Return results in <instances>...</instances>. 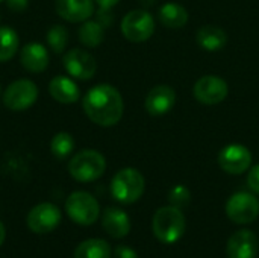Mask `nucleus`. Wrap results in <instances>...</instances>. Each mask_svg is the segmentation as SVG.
<instances>
[{
  "label": "nucleus",
  "instance_id": "nucleus-1",
  "mask_svg": "<svg viewBox=\"0 0 259 258\" xmlns=\"http://www.w3.org/2000/svg\"><path fill=\"white\" fill-rule=\"evenodd\" d=\"M82 108L93 123L109 128L121 120L124 103L115 87L109 84H99L87 91L82 100Z\"/></svg>",
  "mask_w": 259,
  "mask_h": 258
},
{
  "label": "nucleus",
  "instance_id": "nucleus-2",
  "mask_svg": "<svg viewBox=\"0 0 259 258\" xmlns=\"http://www.w3.org/2000/svg\"><path fill=\"white\" fill-rule=\"evenodd\" d=\"M153 234L155 237L165 245L176 243L185 233L187 222L185 216L182 214L181 208H176L173 205L159 208L152 222Z\"/></svg>",
  "mask_w": 259,
  "mask_h": 258
},
{
  "label": "nucleus",
  "instance_id": "nucleus-3",
  "mask_svg": "<svg viewBox=\"0 0 259 258\" xmlns=\"http://www.w3.org/2000/svg\"><path fill=\"white\" fill-rule=\"evenodd\" d=\"M106 170L105 157L94 149L77 152L68 163V173L79 182H93Z\"/></svg>",
  "mask_w": 259,
  "mask_h": 258
},
{
  "label": "nucleus",
  "instance_id": "nucleus-4",
  "mask_svg": "<svg viewBox=\"0 0 259 258\" xmlns=\"http://www.w3.org/2000/svg\"><path fill=\"white\" fill-rule=\"evenodd\" d=\"M146 181L141 172L132 167L118 170L111 181V193L121 204H134L144 193Z\"/></svg>",
  "mask_w": 259,
  "mask_h": 258
},
{
  "label": "nucleus",
  "instance_id": "nucleus-5",
  "mask_svg": "<svg viewBox=\"0 0 259 258\" xmlns=\"http://www.w3.org/2000/svg\"><path fill=\"white\" fill-rule=\"evenodd\" d=\"M65 211L68 217L82 227L93 225L100 216L97 199L87 192H74L65 201Z\"/></svg>",
  "mask_w": 259,
  "mask_h": 258
},
{
  "label": "nucleus",
  "instance_id": "nucleus-6",
  "mask_svg": "<svg viewBox=\"0 0 259 258\" xmlns=\"http://www.w3.org/2000/svg\"><path fill=\"white\" fill-rule=\"evenodd\" d=\"M155 32V18L144 9H134L121 20V33L131 43H144Z\"/></svg>",
  "mask_w": 259,
  "mask_h": 258
},
{
  "label": "nucleus",
  "instance_id": "nucleus-7",
  "mask_svg": "<svg viewBox=\"0 0 259 258\" xmlns=\"http://www.w3.org/2000/svg\"><path fill=\"white\" fill-rule=\"evenodd\" d=\"M38 99V87L30 79H18L9 84L3 93V105L11 111H24Z\"/></svg>",
  "mask_w": 259,
  "mask_h": 258
},
{
  "label": "nucleus",
  "instance_id": "nucleus-8",
  "mask_svg": "<svg viewBox=\"0 0 259 258\" xmlns=\"http://www.w3.org/2000/svg\"><path fill=\"white\" fill-rule=\"evenodd\" d=\"M226 214L232 222L238 225L252 224L259 216V201L256 196L247 192L235 193L226 204Z\"/></svg>",
  "mask_w": 259,
  "mask_h": 258
},
{
  "label": "nucleus",
  "instance_id": "nucleus-9",
  "mask_svg": "<svg viewBox=\"0 0 259 258\" xmlns=\"http://www.w3.org/2000/svg\"><path fill=\"white\" fill-rule=\"evenodd\" d=\"M61 211L55 204L42 202L35 205L27 214V227L32 233L47 234L56 230L61 224Z\"/></svg>",
  "mask_w": 259,
  "mask_h": 258
},
{
  "label": "nucleus",
  "instance_id": "nucleus-10",
  "mask_svg": "<svg viewBox=\"0 0 259 258\" xmlns=\"http://www.w3.org/2000/svg\"><path fill=\"white\" fill-rule=\"evenodd\" d=\"M67 73L79 81H90L97 70L96 59L91 53L82 49H71L62 58Z\"/></svg>",
  "mask_w": 259,
  "mask_h": 258
},
{
  "label": "nucleus",
  "instance_id": "nucleus-11",
  "mask_svg": "<svg viewBox=\"0 0 259 258\" xmlns=\"http://www.w3.org/2000/svg\"><path fill=\"white\" fill-rule=\"evenodd\" d=\"M194 97L197 102L205 105H217L228 97L229 87L225 79L219 76H203L194 84Z\"/></svg>",
  "mask_w": 259,
  "mask_h": 258
},
{
  "label": "nucleus",
  "instance_id": "nucleus-12",
  "mask_svg": "<svg viewBox=\"0 0 259 258\" xmlns=\"http://www.w3.org/2000/svg\"><path fill=\"white\" fill-rule=\"evenodd\" d=\"M219 164L226 173L241 175L250 167L252 154L243 144H228L219 154Z\"/></svg>",
  "mask_w": 259,
  "mask_h": 258
},
{
  "label": "nucleus",
  "instance_id": "nucleus-13",
  "mask_svg": "<svg viewBox=\"0 0 259 258\" xmlns=\"http://www.w3.org/2000/svg\"><path fill=\"white\" fill-rule=\"evenodd\" d=\"M258 249V237L250 230H240L234 233L226 246L229 258H256Z\"/></svg>",
  "mask_w": 259,
  "mask_h": 258
},
{
  "label": "nucleus",
  "instance_id": "nucleus-14",
  "mask_svg": "<svg viewBox=\"0 0 259 258\" xmlns=\"http://www.w3.org/2000/svg\"><path fill=\"white\" fill-rule=\"evenodd\" d=\"M176 103V91L170 85L153 87L144 102L146 111L150 116H165Z\"/></svg>",
  "mask_w": 259,
  "mask_h": 258
},
{
  "label": "nucleus",
  "instance_id": "nucleus-15",
  "mask_svg": "<svg viewBox=\"0 0 259 258\" xmlns=\"http://www.w3.org/2000/svg\"><path fill=\"white\" fill-rule=\"evenodd\" d=\"M56 14L70 23H83L94 14V0H56Z\"/></svg>",
  "mask_w": 259,
  "mask_h": 258
},
{
  "label": "nucleus",
  "instance_id": "nucleus-16",
  "mask_svg": "<svg viewBox=\"0 0 259 258\" xmlns=\"http://www.w3.org/2000/svg\"><path fill=\"white\" fill-rule=\"evenodd\" d=\"M20 62L30 73H42L49 67V52L39 43H29L20 50Z\"/></svg>",
  "mask_w": 259,
  "mask_h": 258
},
{
  "label": "nucleus",
  "instance_id": "nucleus-17",
  "mask_svg": "<svg viewBox=\"0 0 259 258\" xmlns=\"http://www.w3.org/2000/svg\"><path fill=\"white\" fill-rule=\"evenodd\" d=\"M102 227L112 239H123L131 231V219L123 210L109 207L103 211Z\"/></svg>",
  "mask_w": 259,
  "mask_h": 258
},
{
  "label": "nucleus",
  "instance_id": "nucleus-18",
  "mask_svg": "<svg viewBox=\"0 0 259 258\" xmlns=\"http://www.w3.org/2000/svg\"><path fill=\"white\" fill-rule=\"evenodd\" d=\"M50 96L59 103H74L80 99V90L77 84L68 76H55L49 84Z\"/></svg>",
  "mask_w": 259,
  "mask_h": 258
},
{
  "label": "nucleus",
  "instance_id": "nucleus-19",
  "mask_svg": "<svg viewBox=\"0 0 259 258\" xmlns=\"http://www.w3.org/2000/svg\"><path fill=\"white\" fill-rule=\"evenodd\" d=\"M228 43V33L214 24H205L197 30V44L208 50V52H217L223 49Z\"/></svg>",
  "mask_w": 259,
  "mask_h": 258
},
{
  "label": "nucleus",
  "instance_id": "nucleus-20",
  "mask_svg": "<svg viewBox=\"0 0 259 258\" xmlns=\"http://www.w3.org/2000/svg\"><path fill=\"white\" fill-rule=\"evenodd\" d=\"M159 20L165 27L181 29L188 21V11L178 3H165L159 8Z\"/></svg>",
  "mask_w": 259,
  "mask_h": 258
},
{
  "label": "nucleus",
  "instance_id": "nucleus-21",
  "mask_svg": "<svg viewBox=\"0 0 259 258\" xmlns=\"http://www.w3.org/2000/svg\"><path fill=\"white\" fill-rule=\"evenodd\" d=\"M112 249L106 240L102 239H88L82 242L76 251L74 258H111Z\"/></svg>",
  "mask_w": 259,
  "mask_h": 258
},
{
  "label": "nucleus",
  "instance_id": "nucleus-22",
  "mask_svg": "<svg viewBox=\"0 0 259 258\" xmlns=\"http://www.w3.org/2000/svg\"><path fill=\"white\" fill-rule=\"evenodd\" d=\"M79 41L87 47H97L105 38V27L97 20H87L79 27Z\"/></svg>",
  "mask_w": 259,
  "mask_h": 258
},
{
  "label": "nucleus",
  "instance_id": "nucleus-23",
  "mask_svg": "<svg viewBox=\"0 0 259 258\" xmlns=\"http://www.w3.org/2000/svg\"><path fill=\"white\" fill-rule=\"evenodd\" d=\"M20 47L17 32L9 26H0V62L9 61Z\"/></svg>",
  "mask_w": 259,
  "mask_h": 258
},
{
  "label": "nucleus",
  "instance_id": "nucleus-24",
  "mask_svg": "<svg viewBox=\"0 0 259 258\" xmlns=\"http://www.w3.org/2000/svg\"><path fill=\"white\" fill-rule=\"evenodd\" d=\"M74 149V138L68 132H58L53 135L50 141V151L55 158L65 160L71 155Z\"/></svg>",
  "mask_w": 259,
  "mask_h": 258
},
{
  "label": "nucleus",
  "instance_id": "nucleus-25",
  "mask_svg": "<svg viewBox=\"0 0 259 258\" xmlns=\"http://www.w3.org/2000/svg\"><path fill=\"white\" fill-rule=\"evenodd\" d=\"M47 43L49 47L55 52V53H61L65 50L67 44H68V30L61 26V24H53L49 30H47Z\"/></svg>",
  "mask_w": 259,
  "mask_h": 258
},
{
  "label": "nucleus",
  "instance_id": "nucleus-26",
  "mask_svg": "<svg viewBox=\"0 0 259 258\" xmlns=\"http://www.w3.org/2000/svg\"><path fill=\"white\" fill-rule=\"evenodd\" d=\"M168 201L173 207L182 210V208L188 207V204L191 201L190 190L185 186H175L168 193Z\"/></svg>",
  "mask_w": 259,
  "mask_h": 258
},
{
  "label": "nucleus",
  "instance_id": "nucleus-27",
  "mask_svg": "<svg viewBox=\"0 0 259 258\" xmlns=\"http://www.w3.org/2000/svg\"><path fill=\"white\" fill-rule=\"evenodd\" d=\"M247 184H249L250 190H253L255 193L259 195V164L250 169V172L247 175Z\"/></svg>",
  "mask_w": 259,
  "mask_h": 258
},
{
  "label": "nucleus",
  "instance_id": "nucleus-28",
  "mask_svg": "<svg viewBox=\"0 0 259 258\" xmlns=\"http://www.w3.org/2000/svg\"><path fill=\"white\" fill-rule=\"evenodd\" d=\"M97 21H99L105 29L109 27V26L112 24V21H114V17H112V14H111V9H102V8H99Z\"/></svg>",
  "mask_w": 259,
  "mask_h": 258
},
{
  "label": "nucleus",
  "instance_id": "nucleus-29",
  "mask_svg": "<svg viewBox=\"0 0 259 258\" xmlns=\"http://www.w3.org/2000/svg\"><path fill=\"white\" fill-rule=\"evenodd\" d=\"M114 258H140L138 254L129 246H117L114 251Z\"/></svg>",
  "mask_w": 259,
  "mask_h": 258
},
{
  "label": "nucleus",
  "instance_id": "nucleus-30",
  "mask_svg": "<svg viewBox=\"0 0 259 258\" xmlns=\"http://www.w3.org/2000/svg\"><path fill=\"white\" fill-rule=\"evenodd\" d=\"M5 2H6L8 9L14 12H23L29 5V0H5Z\"/></svg>",
  "mask_w": 259,
  "mask_h": 258
},
{
  "label": "nucleus",
  "instance_id": "nucleus-31",
  "mask_svg": "<svg viewBox=\"0 0 259 258\" xmlns=\"http://www.w3.org/2000/svg\"><path fill=\"white\" fill-rule=\"evenodd\" d=\"M97 5H99V8H102V9H111V8H114L120 0H94Z\"/></svg>",
  "mask_w": 259,
  "mask_h": 258
},
{
  "label": "nucleus",
  "instance_id": "nucleus-32",
  "mask_svg": "<svg viewBox=\"0 0 259 258\" xmlns=\"http://www.w3.org/2000/svg\"><path fill=\"white\" fill-rule=\"evenodd\" d=\"M5 237H6V230H5V225L0 222V246H2L3 242H5Z\"/></svg>",
  "mask_w": 259,
  "mask_h": 258
},
{
  "label": "nucleus",
  "instance_id": "nucleus-33",
  "mask_svg": "<svg viewBox=\"0 0 259 258\" xmlns=\"http://www.w3.org/2000/svg\"><path fill=\"white\" fill-rule=\"evenodd\" d=\"M0 2H5V0H0Z\"/></svg>",
  "mask_w": 259,
  "mask_h": 258
},
{
  "label": "nucleus",
  "instance_id": "nucleus-34",
  "mask_svg": "<svg viewBox=\"0 0 259 258\" xmlns=\"http://www.w3.org/2000/svg\"><path fill=\"white\" fill-rule=\"evenodd\" d=\"M0 18H2V17H0Z\"/></svg>",
  "mask_w": 259,
  "mask_h": 258
}]
</instances>
